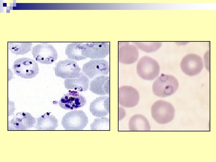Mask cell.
<instances>
[{
	"label": "cell",
	"mask_w": 216,
	"mask_h": 162,
	"mask_svg": "<svg viewBox=\"0 0 216 162\" xmlns=\"http://www.w3.org/2000/svg\"><path fill=\"white\" fill-rule=\"evenodd\" d=\"M89 80L88 77L81 72L78 78L66 79L64 86L68 89H74L79 92L86 91L88 90Z\"/></svg>",
	"instance_id": "cell-17"
},
{
	"label": "cell",
	"mask_w": 216,
	"mask_h": 162,
	"mask_svg": "<svg viewBox=\"0 0 216 162\" xmlns=\"http://www.w3.org/2000/svg\"><path fill=\"white\" fill-rule=\"evenodd\" d=\"M180 66L182 71L189 76H194L199 74L203 66L201 57L194 54L186 55L182 59Z\"/></svg>",
	"instance_id": "cell-10"
},
{
	"label": "cell",
	"mask_w": 216,
	"mask_h": 162,
	"mask_svg": "<svg viewBox=\"0 0 216 162\" xmlns=\"http://www.w3.org/2000/svg\"><path fill=\"white\" fill-rule=\"evenodd\" d=\"M14 73L24 79H32L36 76L39 71L37 62L30 58L23 57L14 61L13 64Z\"/></svg>",
	"instance_id": "cell-3"
},
{
	"label": "cell",
	"mask_w": 216,
	"mask_h": 162,
	"mask_svg": "<svg viewBox=\"0 0 216 162\" xmlns=\"http://www.w3.org/2000/svg\"><path fill=\"white\" fill-rule=\"evenodd\" d=\"M58 126V121L55 117L46 112L37 118L36 128L38 130H54Z\"/></svg>",
	"instance_id": "cell-18"
},
{
	"label": "cell",
	"mask_w": 216,
	"mask_h": 162,
	"mask_svg": "<svg viewBox=\"0 0 216 162\" xmlns=\"http://www.w3.org/2000/svg\"><path fill=\"white\" fill-rule=\"evenodd\" d=\"M128 125L130 131H149L150 129L148 121L145 116L141 114L132 116L130 119Z\"/></svg>",
	"instance_id": "cell-19"
},
{
	"label": "cell",
	"mask_w": 216,
	"mask_h": 162,
	"mask_svg": "<svg viewBox=\"0 0 216 162\" xmlns=\"http://www.w3.org/2000/svg\"><path fill=\"white\" fill-rule=\"evenodd\" d=\"M32 52L36 61L46 64L54 63L57 60L58 56L55 48L47 43H41L34 46Z\"/></svg>",
	"instance_id": "cell-6"
},
{
	"label": "cell",
	"mask_w": 216,
	"mask_h": 162,
	"mask_svg": "<svg viewBox=\"0 0 216 162\" xmlns=\"http://www.w3.org/2000/svg\"><path fill=\"white\" fill-rule=\"evenodd\" d=\"M178 86V82L175 77L162 74L154 82L152 89L155 95L165 97L174 94Z\"/></svg>",
	"instance_id": "cell-1"
},
{
	"label": "cell",
	"mask_w": 216,
	"mask_h": 162,
	"mask_svg": "<svg viewBox=\"0 0 216 162\" xmlns=\"http://www.w3.org/2000/svg\"><path fill=\"white\" fill-rule=\"evenodd\" d=\"M119 110L121 116H122V118H124L125 115V112L124 109L121 107H119Z\"/></svg>",
	"instance_id": "cell-24"
},
{
	"label": "cell",
	"mask_w": 216,
	"mask_h": 162,
	"mask_svg": "<svg viewBox=\"0 0 216 162\" xmlns=\"http://www.w3.org/2000/svg\"><path fill=\"white\" fill-rule=\"evenodd\" d=\"M88 119L82 110H74L66 113L62 117L61 124L66 130H82L86 126Z\"/></svg>",
	"instance_id": "cell-5"
},
{
	"label": "cell",
	"mask_w": 216,
	"mask_h": 162,
	"mask_svg": "<svg viewBox=\"0 0 216 162\" xmlns=\"http://www.w3.org/2000/svg\"><path fill=\"white\" fill-rule=\"evenodd\" d=\"M32 45L31 42H8V49L14 54L23 55L31 50Z\"/></svg>",
	"instance_id": "cell-21"
},
{
	"label": "cell",
	"mask_w": 216,
	"mask_h": 162,
	"mask_svg": "<svg viewBox=\"0 0 216 162\" xmlns=\"http://www.w3.org/2000/svg\"><path fill=\"white\" fill-rule=\"evenodd\" d=\"M136 71L142 79L152 80L158 75L160 67L155 59L148 56H144L140 58L137 63Z\"/></svg>",
	"instance_id": "cell-4"
},
{
	"label": "cell",
	"mask_w": 216,
	"mask_h": 162,
	"mask_svg": "<svg viewBox=\"0 0 216 162\" xmlns=\"http://www.w3.org/2000/svg\"><path fill=\"white\" fill-rule=\"evenodd\" d=\"M118 99L119 104L127 108L135 106L138 104L140 94L134 88L129 86H123L118 88Z\"/></svg>",
	"instance_id": "cell-11"
},
{
	"label": "cell",
	"mask_w": 216,
	"mask_h": 162,
	"mask_svg": "<svg viewBox=\"0 0 216 162\" xmlns=\"http://www.w3.org/2000/svg\"><path fill=\"white\" fill-rule=\"evenodd\" d=\"M86 103L85 98L76 91L69 90L61 98L59 106L63 109L74 110L82 107Z\"/></svg>",
	"instance_id": "cell-13"
},
{
	"label": "cell",
	"mask_w": 216,
	"mask_h": 162,
	"mask_svg": "<svg viewBox=\"0 0 216 162\" xmlns=\"http://www.w3.org/2000/svg\"><path fill=\"white\" fill-rule=\"evenodd\" d=\"M89 110L93 115L97 117H104L110 112V98L107 96L96 98L91 103Z\"/></svg>",
	"instance_id": "cell-15"
},
{
	"label": "cell",
	"mask_w": 216,
	"mask_h": 162,
	"mask_svg": "<svg viewBox=\"0 0 216 162\" xmlns=\"http://www.w3.org/2000/svg\"><path fill=\"white\" fill-rule=\"evenodd\" d=\"M175 109L170 102L159 100L155 101L151 108L153 119L158 123L165 124L171 121L175 116Z\"/></svg>",
	"instance_id": "cell-2"
},
{
	"label": "cell",
	"mask_w": 216,
	"mask_h": 162,
	"mask_svg": "<svg viewBox=\"0 0 216 162\" xmlns=\"http://www.w3.org/2000/svg\"><path fill=\"white\" fill-rule=\"evenodd\" d=\"M54 70L56 76L63 79L78 78L81 73V68L76 62L68 59L58 61Z\"/></svg>",
	"instance_id": "cell-7"
},
{
	"label": "cell",
	"mask_w": 216,
	"mask_h": 162,
	"mask_svg": "<svg viewBox=\"0 0 216 162\" xmlns=\"http://www.w3.org/2000/svg\"><path fill=\"white\" fill-rule=\"evenodd\" d=\"M91 130H110V119L106 117L95 118L91 124Z\"/></svg>",
	"instance_id": "cell-23"
},
{
	"label": "cell",
	"mask_w": 216,
	"mask_h": 162,
	"mask_svg": "<svg viewBox=\"0 0 216 162\" xmlns=\"http://www.w3.org/2000/svg\"><path fill=\"white\" fill-rule=\"evenodd\" d=\"M84 43L73 42L68 44L65 48V53L69 59L79 61L87 58L82 54V50Z\"/></svg>",
	"instance_id": "cell-20"
},
{
	"label": "cell",
	"mask_w": 216,
	"mask_h": 162,
	"mask_svg": "<svg viewBox=\"0 0 216 162\" xmlns=\"http://www.w3.org/2000/svg\"><path fill=\"white\" fill-rule=\"evenodd\" d=\"M110 52V44L106 42L84 43L82 50L83 55L92 59L104 58Z\"/></svg>",
	"instance_id": "cell-9"
},
{
	"label": "cell",
	"mask_w": 216,
	"mask_h": 162,
	"mask_svg": "<svg viewBox=\"0 0 216 162\" xmlns=\"http://www.w3.org/2000/svg\"><path fill=\"white\" fill-rule=\"evenodd\" d=\"M139 55L138 48L134 44L128 42L118 43V59L121 63L126 64L136 62Z\"/></svg>",
	"instance_id": "cell-12"
},
{
	"label": "cell",
	"mask_w": 216,
	"mask_h": 162,
	"mask_svg": "<svg viewBox=\"0 0 216 162\" xmlns=\"http://www.w3.org/2000/svg\"><path fill=\"white\" fill-rule=\"evenodd\" d=\"M90 90L93 93L100 95H109L110 76H100L92 80L90 84Z\"/></svg>",
	"instance_id": "cell-16"
},
{
	"label": "cell",
	"mask_w": 216,
	"mask_h": 162,
	"mask_svg": "<svg viewBox=\"0 0 216 162\" xmlns=\"http://www.w3.org/2000/svg\"><path fill=\"white\" fill-rule=\"evenodd\" d=\"M83 73L91 79L100 76H106L110 71L107 61L103 59L91 60L83 64Z\"/></svg>",
	"instance_id": "cell-8"
},
{
	"label": "cell",
	"mask_w": 216,
	"mask_h": 162,
	"mask_svg": "<svg viewBox=\"0 0 216 162\" xmlns=\"http://www.w3.org/2000/svg\"><path fill=\"white\" fill-rule=\"evenodd\" d=\"M36 123L35 118L30 113L22 112L16 114L10 121L8 129L12 130H25L33 126Z\"/></svg>",
	"instance_id": "cell-14"
},
{
	"label": "cell",
	"mask_w": 216,
	"mask_h": 162,
	"mask_svg": "<svg viewBox=\"0 0 216 162\" xmlns=\"http://www.w3.org/2000/svg\"><path fill=\"white\" fill-rule=\"evenodd\" d=\"M132 43L140 50L147 53L157 51L162 45L161 42L134 41Z\"/></svg>",
	"instance_id": "cell-22"
}]
</instances>
